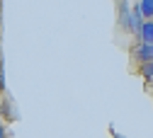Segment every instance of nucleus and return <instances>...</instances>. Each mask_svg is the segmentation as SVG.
Returning <instances> with one entry per match:
<instances>
[{"mask_svg":"<svg viewBox=\"0 0 153 138\" xmlns=\"http://www.w3.org/2000/svg\"><path fill=\"white\" fill-rule=\"evenodd\" d=\"M139 75L143 77L146 83H153V63H143V66H139Z\"/></svg>","mask_w":153,"mask_h":138,"instance_id":"4","label":"nucleus"},{"mask_svg":"<svg viewBox=\"0 0 153 138\" xmlns=\"http://www.w3.org/2000/svg\"><path fill=\"white\" fill-rule=\"evenodd\" d=\"M112 136H114V138H124V136H122V133H117V131H112Z\"/></svg>","mask_w":153,"mask_h":138,"instance_id":"7","label":"nucleus"},{"mask_svg":"<svg viewBox=\"0 0 153 138\" xmlns=\"http://www.w3.org/2000/svg\"><path fill=\"white\" fill-rule=\"evenodd\" d=\"M139 44H148V46H153V19H146V22L141 24V29H139Z\"/></svg>","mask_w":153,"mask_h":138,"instance_id":"2","label":"nucleus"},{"mask_svg":"<svg viewBox=\"0 0 153 138\" xmlns=\"http://www.w3.org/2000/svg\"><path fill=\"white\" fill-rule=\"evenodd\" d=\"M139 5V12L143 17V22L146 19H153V0H143V3H136Z\"/></svg>","mask_w":153,"mask_h":138,"instance_id":"3","label":"nucleus"},{"mask_svg":"<svg viewBox=\"0 0 153 138\" xmlns=\"http://www.w3.org/2000/svg\"><path fill=\"white\" fill-rule=\"evenodd\" d=\"M134 58H136L139 66L153 63V46H148V44H136V46H134Z\"/></svg>","mask_w":153,"mask_h":138,"instance_id":"1","label":"nucleus"},{"mask_svg":"<svg viewBox=\"0 0 153 138\" xmlns=\"http://www.w3.org/2000/svg\"><path fill=\"white\" fill-rule=\"evenodd\" d=\"M0 68H3V51H0Z\"/></svg>","mask_w":153,"mask_h":138,"instance_id":"8","label":"nucleus"},{"mask_svg":"<svg viewBox=\"0 0 153 138\" xmlns=\"http://www.w3.org/2000/svg\"><path fill=\"white\" fill-rule=\"evenodd\" d=\"M0 92H5V70L0 68Z\"/></svg>","mask_w":153,"mask_h":138,"instance_id":"5","label":"nucleus"},{"mask_svg":"<svg viewBox=\"0 0 153 138\" xmlns=\"http://www.w3.org/2000/svg\"><path fill=\"white\" fill-rule=\"evenodd\" d=\"M0 138H7V126L0 121Z\"/></svg>","mask_w":153,"mask_h":138,"instance_id":"6","label":"nucleus"}]
</instances>
